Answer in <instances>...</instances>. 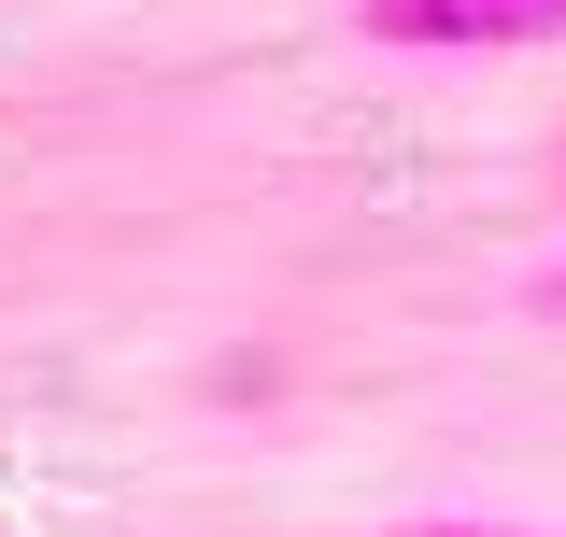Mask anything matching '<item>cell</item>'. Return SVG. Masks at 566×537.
Instances as JSON below:
<instances>
[{"label": "cell", "mask_w": 566, "mask_h": 537, "mask_svg": "<svg viewBox=\"0 0 566 537\" xmlns=\"http://www.w3.org/2000/svg\"><path fill=\"white\" fill-rule=\"evenodd\" d=\"M538 312H566V268H538Z\"/></svg>", "instance_id": "3"}, {"label": "cell", "mask_w": 566, "mask_h": 537, "mask_svg": "<svg viewBox=\"0 0 566 537\" xmlns=\"http://www.w3.org/2000/svg\"><path fill=\"white\" fill-rule=\"evenodd\" d=\"M553 170H566V156H553Z\"/></svg>", "instance_id": "4"}, {"label": "cell", "mask_w": 566, "mask_h": 537, "mask_svg": "<svg viewBox=\"0 0 566 537\" xmlns=\"http://www.w3.org/2000/svg\"><path fill=\"white\" fill-rule=\"evenodd\" d=\"M382 537H538V524H382Z\"/></svg>", "instance_id": "2"}, {"label": "cell", "mask_w": 566, "mask_h": 537, "mask_svg": "<svg viewBox=\"0 0 566 537\" xmlns=\"http://www.w3.org/2000/svg\"><path fill=\"white\" fill-rule=\"evenodd\" d=\"M354 29L397 57H524V43H566V0H368Z\"/></svg>", "instance_id": "1"}]
</instances>
